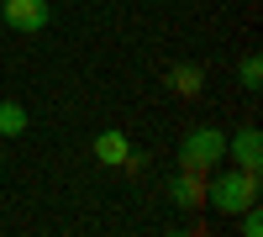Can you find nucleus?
Returning a JSON list of instances; mask_svg holds the SVG:
<instances>
[{"label": "nucleus", "mask_w": 263, "mask_h": 237, "mask_svg": "<svg viewBox=\"0 0 263 237\" xmlns=\"http://www.w3.org/2000/svg\"><path fill=\"white\" fill-rule=\"evenodd\" d=\"M200 84H205V74L195 69V63H174L168 69V90L174 95H200Z\"/></svg>", "instance_id": "nucleus-7"}, {"label": "nucleus", "mask_w": 263, "mask_h": 237, "mask_svg": "<svg viewBox=\"0 0 263 237\" xmlns=\"http://www.w3.org/2000/svg\"><path fill=\"white\" fill-rule=\"evenodd\" d=\"M95 158H100L105 169H121V163L132 158V142H126V132H116V126H105V132L95 137Z\"/></svg>", "instance_id": "nucleus-6"}, {"label": "nucleus", "mask_w": 263, "mask_h": 237, "mask_svg": "<svg viewBox=\"0 0 263 237\" xmlns=\"http://www.w3.org/2000/svg\"><path fill=\"white\" fill-rule=\"evenodd\" d=\"M221 158H227V132H221V126H190V132H184V142H179V163L184 169L211 174Z\"/></svg>", "instance_id": "nucleus-2"}, {"label": "nucleus", "mask_w": 263, "mask_h": 237, "mask_svg": "<svg viewBox=\"0 0 263 237\" xmlns=\"http://www.w3.org/2000/svg\"><path fill=\"white\" fill-rule=\"evenodd\" d=\"M27 132V111L21 100H0V137H21Z\"/></svg>", "instance_id": "nucleus-8"}, {"label": "nucleus", "mask_w": 263, "mask_h": 237, "mask_svg": "<svg viewBox=\"0 0 263 237\" xmlns=\"http://www.w3.org/2000/svg\"><path fill=\"white\" fill-rule=\"evenodd\" d=\"M0 21H6L11 32H48L53 6L48 0H0Z\"/></svg>", "instance_id": "nucleus-3"}, {"label": "nucleus", "mask_w": 263, "mask_h": 237, "mask_svg": "<svg viewBox=\"0 0 263 237\" xmlns=\"http://www.w3.org/2000/svg\"><path fill=\"white\" fill-rule=\"evenodd\" d=\"M237 84H242V90H258L263 84V58L253 53V58H242V69H237Z\"/></svg>", "instance_id": "nucleus-9"}, {"label": "nucleus", "mask_w": 263, "mask_h": 237, "mask_svg": "<svg viewBox=\"0 0 263 237\" xmlns=\"http://www.w3.org/2000/svg\"><path fill=\"white\" fill-rule=\"evenodd\" d=\"M258 200V174H248V169H211L205 179V206L216 211V216H237L242 206Z\"/></svg>", "instance_id": "nucleus-1"}, {"label": "nucleus", "mask_w": 263, "mask_h": 237, "mask_svg": "<svg viewBox=\"0 0 263 237\" xmlns=\"http://www.w3.org/2000/svg\"><path fill=\"white\" fill-rule=\"evenodd\" d=\"M227 153L237 169H248V174H263V132L248 121V126H237V132L227 137Z\"/></svg>", "instance_id": "nucleus-4"}, {"label": "nucleus", "mask_w": 263, "mask_h": 237, "mask_svg": "<svg viewBox=\"0 0 263 237\" xmlns=\"http://www.w3.org/2000/svg\"><path fill=\"white\" fill-rule=\"evenodd\" d=\"M168 200L179 206V211L205 206V174H200V169H179V179L168 185Z\"/></svg>", "instance_id": "nucleus-5"}]
</instances>
